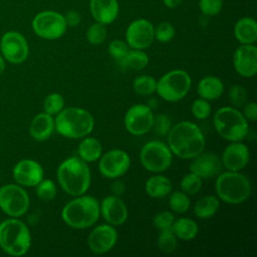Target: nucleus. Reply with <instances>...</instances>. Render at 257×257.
<instances>
[{
	"label": "nucleus",
	"mask_w": 257,
	"mask_h": 257,
	"mask_svg": "<svg viewBox=\"0 0 257 257\" xmlns=\"http://www.w3.org/2000/svg\"><path fill=\"white\" fill-rule=\"evenodd\" d=\"M157 245L160 251L164 253H172L177 249L178 238L172 231V229H166L160 231L157 239Z\"/></svg>",
	"instance_id": "32"
},
{
	"label": "nucleus",
	"mask_w": 257,
	"mask_h": 257,
	"mask_svg": "<svg viewBox=\"0 0 257 257\" xmlns=\"http://www.w3.org/2000/svg\"><path fill=\"white\" fill-rule=\"evenodd\" d=\"M114 181L112 182L111 186H110V190L112 192V195L115 196H120L123 194V192L125 191V185L121 180H118V178L113 179Z\"/></svg>",
	"instance_id": "47"
},
{
	"label": "nucleus",
	"mask_w": 257,
	"mask_h": 257,
	"mask_svg": "<svg viewBox=\"0 0 257 257\" xmlns=\"http://www.w3.org/2000/svg\"><path fill=\"white\" fill-rule=\"evenodd\" d=\"M215 190L220 200L227 204L238 205L250 197L252 188L245 175L235 171H227L219 174Z\"/></svg>",
	"instance_id": "6"
},
{
	"label": "nucleus",
	"mask_w": 257,
	"mask_h": 257,
	"mask_svg": "<svg viewBox=\"0 0 257 257\" xmlns=\"http://www.w3.org/2000/svg\"><path fill=\"white\" fill-rule=\"evenodd\" d=\"M228 96H229L230 102L234 106L241 107V106H244V104L247 102L248 93L244 86L240 84H235L229 89Z\"/></svg>",
	"instance_id": "39"
},
{
	"label": "nucleus",
	"mask_w": 257,
	"mask_h": 257,
	"mask_svg": "<svg viewBox=\"0 0 257 257\" xmlns=\"http://www.w3.org/2000/svg\"><path fill=\"white\" fill-rule=\"evenodd\" d=\"M13 179L22 187H35L44 177L42 166L35 160L22 159L12 169Z\"/></svg>",
	"instance_id": "17"
},
{
	"label": "nucleus",
	"mask_w": 257,
	"mask_h": 257,
	"mask_svg": "<svg viewBox=\"0 0 257 257\" xmlns=\"http://www.w3.org/2000/svg\"><path fill=\"white\" fill-rule=\"evenodd\" d=\"M30 199L25 189L18 184H5L0 187V209L9 217L23 216L29 209Z\"/></svg>",
	"instance_id": "10"
},
{
	"label": "nucleus",
	"mask_w": 257,
	"mask_h": 257,
	"mask_svg": "<svg viewBox=\"0 0 257 257\" xmlns=\"http://www.w3.org/2000/svg\"><path fill=\"white\" fill-rule=\"evenodd\" d=\"M131 166V158L126 152L113 149L100 156L98 163L99 173L107 179H116L124 175Z\"/></svg>",
	"instance_id": "14"
},
{
	"label": "nucleus",
	"mask_w": 257,
	"mask_h": 257,
	"mask_svg": "<svg viewBox=\"0 0 257 257\" xmlns=\"http://www.w3.org/2000/svg\"><path fill=\"white\" fill-rule=\"evenodd\" d=\"M5 68H6V60L4 59V57L0 53V75L4 72Z\"/></svg>",
	"instance_id": "49"
},
{
	"label": "nucleus",
	"mask_w": 257,
	"mask_h": 257,
	"mask_svg": "<svg viewBox=\"0 0 257 257\" xmlns=\"http://www.w3.org/2000/svg\"><path fill=\"white\" fill-rule=\"evenodd\" d=\"M243 115L247 120L250 121H255L257 119V105L254 101L246 102L244 104Z\"/></svg>",
	"instance_id": "45"
},
{
	"label": "nucleus",
	"mask_w": 257,
	"mask_h": 257,
	"mask_svg": "<svg viewBox=\"0 0 257 257\" xmlns=\"http://www.w3.org/2000/svg\"><path fill=\"white\" fill-rule=\"evenodd\" d=\"M211 110L212 108L209 103V100H206L202 97L195 99L191 106L192 114L197 119H206L211 114Z\"/></svg>",
	"instance_id": "40"
},
{
	"label": "nucleus",
	"mask_w": 257,
	"mask_h": 257,
	"mask_svg": "<svg viewBox=\"0 0 257 257\" xmlns=\"http://www.w3.org/2000/svg\"><path fill=\"white\" fill-rule=\"evenodd\" d=\"M172 127V122L170 117L165 113H159L154 115V121L152 128L158 136H167Z\"/></svg>",
	"instance_id": "42"
},
{
	"label": "nucleus",
	"mask_w": 257,
	"mask_h": 257,
	"mask_svg": "<svg viewBox=\"0 0 257 257\" xmlns=\"http://www.w3.org/2000/svg\"><path fill=\"white\" fill-rule=\"evenodd\" d=\"M94 126V120L89 111L72 106L64 107L55 115L54 128L67 139H82L88 136Z\"/></svg>",
	"instance_id": "4"
},
{
	"label": "nucleus",
	"mask_w": 257,
	"mask_h": 257,
	"mask_svg": "<svg viewBox=\"0 0 257 257\" xmlns=\"http://www.w3.org/2000/svg\"><path fill=\"white\" fill-rule=\"evenodd\" d=\"M107 50H108L109 55L113 59H115L117 62H119L125 56L127 51L130 50V46L123 40L114 39L109 42Z\"/></svg>",
	"instance_id": "41"
},
{
	"label": "nucleus",
	"mask_w": 257,
	"mask_h": 257,
	"mask_svg": "<svg viewBox=\"0 0 257 257\" xmlns=\"http://www.w3.org/2000/svg\"><path fill=\"white\" fill-rule=\"evenodd\" d=\"M171 229L177 236V238L183 241H189L194 239L199 232V227L196 221L187 217L175 220Z\"/></svg>",
	"instance_id": "28"
},
{
	"label": "nucleus",
	"mask_w": 257,
	"mask_h": 257,
	"mask_svg": "<svg viewBox=\"0 0 257 257\" xmlns=\"http://www.w3.org/2000/svg\"><path fill=\"white\" fill-rule=\"evenodd\" d=\"M32 29L40 38L55 40L62 37L66 31L64 15L52 10L37 13L32 19Z\"/></svg>",
	"instance_id": "11"
},
{
	"label": "nucleus",
	"mask_w": 257,
	"mask_h": 257,
	"mask_svg": "<svg viewBox=\"0 0 257 257\" xmlns=\"http://www.w3.org/2000/svg\"><path fill=\"white\" fill-rule=\"evenodd\" d=\"M174 221H175V217L173 213L170 211H161L157 213L153 218L154 226L160 231L171 229Z\"/></svg>",
	"instance_id": "43"
},
{
	"label": "nucleus",
	"mask_w": 257,
	"mask_h": 257,
	"mask_svg": "<svg viewBox=\"0 0 257 257\" xmlns=\"http://www.w3.org/2000/svg\"><path fill=\"white\" fill-rule=\"evenodd\" d=\"M120 65L134 70H142L149 64V56L142 49H130L119 61Z\"/></svg>",
	"instance_id": "30"
},
{
	"label": "nucleus",
	"mask_w": 257,
	"mask_h": 257,
	"mask_svg": "<svg viewBox=\"0 0 257 257\" xmlns=\"http://www.w3.org/2000/svg\"><path fill=\"white\" fill-rule=\"evenodd\" d=\"M98 201L88 195L76 196L61 211L63 222L73 229H86L94 225L99 217Z\"/></svg>",
	"instance_id": "3"
},
{
	"label": "nucleus",
	"mask_w": 257,
	"mask_h": 257,
	"mask_svg": "<svg viewBox=\"0 0 257 257\" xmlns=\"http://www.w3.org/2000/svg\"><path fill=\"white\" fill-rule=\"evenodd\" d=\"M154 113L152 109L143 103L134 104L124 114L125 130L134 136H143L152 130Z\"/></svg>",
	"instance_id": "13"
},
{
	"label": "nucleus",
	"mask_w": 257,
	"mask_h": 257,
	"mask_svg": "<svg viewBox=\"0 0 257 257\" xmlns=\"http://www.w3.org/2000/svg\"><path fill=\"white\" fill-rule=\"evenodd\" d=\"M169 205L172 211H174L175 213L183 214L189 210L191 202L186 193H184L183 191H175L170 195Z\"/></svg>",
	"instance_id": "33"
},
{
	"label": "nucleus",
	"mask_w": 257,
	"mask_h": 257,
	"mask_svg": "<svg viewBox=\"0 0 257 257\" xmlns=\"http://www.w3.org/2000/svg\"><path fill=\"white\" fill-rule=\"evenodd\" d=\"M78 156L86 163L97 161L102 154L101 143L93 137H84L78 145Z\"/></svg>",
	"instance_id": "26"
},
{
	"label": "nucleus",
	"mask_w": 257,
	"mask_h": 257,
	"mask_svg": "<svg viewBox=\"0 0 257 257\" xmlns=\"http://www.w3.org/2000/svg\"><path fill=\"white\" fill-rule=\"evenodd\" d=\"M236 72L243 77H252L257 73V47L254 44H241L233 54Z\"/></svg>",
	"instance_id": "18"
},
{
	"label": "nucleus",
	"mask_w": 257,
	"mask_h": 257,
	"mask_svg": "<svg viewBox=\"0 0 257 257\" xmlns=\"http://www.w3.org/2000/svg\"><path fill=\"white\" fill-rule=\"evenodd\" d=\"M154 33H155V38L158 41L162 43H167L174 38L176 30H175V27L170 22L163 21L154 28Z\"/></svg>",
	"instance_id": "38"
},
{
	"label": "nucleus",
	"mask_w": 257,
	"mask_h": 257,
	"mask_svg": "<svg viewBox=\"0 0 257 257\" xmlns=\"http://www.w3.org/2000/svg\"><path fill=\"white\" fill-rule=\"evenodd\" d=\"M213 123L218 135L229 142L242 141L248 134V120L232 106L219 108L214 114Z\"/></svg>",
	"instance_id": "7"
},
{
	"label": "nucleus",
	"mask_w": 257,
	"mask_h": 257,
	"mask_svg": "<svg viewBox=\"0 0 257 257\" xmlns=\"http://www.w3.org/2000/svg\"><path fill=\"white\" fill-rule=\"evenodd\" d=\"M133 88L140 95H151L156 92L157 80L151 75H140L135 78Z\"/></svg>",
	"instance_id": "31"
},
{
	"label": "nucleus",
	"mask_w": 257,
	"mask_h": 257,
	"mask_svg": "<svg viewBox=\"0 0 257 257\" xmlns=\"http://www.w3.org/2000/svg\"><path fill=\"white\" fill-rule=\"evenodd\" d=\"M219 206V198L214 195H207L196 202L194 206V213L200 219H209L217 213Z\"/></svg>",
	"instance_id": "29"
},
{
	"label": "nucleus",
	"mask_w": 257,
	"mask_h": 257,
	"mask_svg": "<svg viewBox=\"0 0 257 257\" xmlns=\"http://www.w3.org/2000/svg\"><path fill=\"white\" fill-rule=\"evenodd\" d=\"M183 0H163V3L168 8H176L178 7Z\"/></svg>",
	"instance_id": "48"
},
{
	"label": "nucleus",
	"mask_w": 257,
	"mask_h": 257,
	"mask_svg": "<svg viewBox=\"0 0 257 257\" xmlns=\"http://www.w3.org/2000/svg\"><path fill=\"white\" fill-rule=\"evenodd\" d=\"M64 98L58 92H52L46 95L43 101V110L44 112L50 115H56L64 108Z\"/></svg>",
	"instance_id": "34"
},
{
	"label": "nucleus",
	"mask_w": 257,
	"mask_h": 257,
	"mask_svg": "<svg viewBox=\"0 0 257 257\" xmlns=\"http://www.w3.org/2000/svg\"><path fill=\"white\" fill-rule=\"evenodd\" d=\"M106 28L104 24L95 22L91 24L86 31V39L92 45L101 44L106 38Z\"/></svg>",
	"instance_id": "37"
},
{
	"label": "nucleus",
	"mask_w": 257,
	"mask_h": 257,
	"mask_svg": "<svg viewBox=\"0 0 257 257\" xmlns=\"http://www.w3.org/2000/svg\"><path fill=\"white\" fill-rule=\"evenodd\" d=\"M197 92L200 97L206 100H215L223 94L224 83L219 77L208 75L198 82Z\"/></svg>",
	"instance_id": "24"
},
{
	"label": "nucleus",
	"mask_w": 257,
	"mask_h": 257,
	"mask_svg": "<svg viewBox=\"0 0 257 257\" xmlns=\"http://www.w3.org/2000/svg\"><path fill=\"white\" fill-rule=\"evenodd\" d=\"M145 189L147 194L152 198H164L171 193L172 182L165 176L155 175L147 180Z\"/></svg>",
	"instance_id": "27"
},
{
	"label": "nucleus",
	"mask_w": 257,
	"mask_h": 257,
	"mask_svg": "<svg viewBox=\"0 0 257 257\" xmlns=\"http://www.w3.org/2000/svg\"><path fill=\"white\" fill-rule=\"evenodd\" d=\"M54 131L53 116L44 111L36 114L29 124V134L37 142L48 140Z\"/></svg>",
	"instance_id": "23"
},
{
	"label": "nucleus",
	"mask_w": 257,
	"mask_h": 257,
	"mask_svg": "<svg viewBox=\"0 0 257 257\" xmlns=\"http://www.w3.org/2000/svg\"><path fill=\"white\" fill-rule=\"evenodd\" d=\"M35 187L36 195L42 201H51L56 196V186L50 179H42Z\"/></svg>",
	"instance_id": "36"
},
{
	"label": "nucleus",
	"mask_w": 257,
	"mask_h": 257,
	"mask_svg": "<svg viewBox=\"0 0 257 257\" xmlns=\"http://www.w3.org/2000/svg\"><path fill=\"white\" fill-rule=\"evenodd\" d=\"M31 247V234L27 225L10 217L0 223V248L8 255L20 257Z\"/></svg>",
	"instance_id": "5"
},
{
	"label": "nucleus",
	"mask_w": 257,
	"mask_h": 257,
	"mask_svg": "<svg viewBox=\"0 0 257 257\" xmlns=\"http://www.w3.org/2000/svg\"><path fill=\"white\" fill-rule=\"evenodd\" d=\"M223 6V0H200L199 7L201 12L207 16L217 15Z\"/></svg>",
	"instance_id": "44"
},
{
	"label": "nucleus",
	"mask_w": 257,
	"mask_h": 257,
	"mask_svg": "<svg viewBox=\"0 0 257 257\" xmlns=\"http://www.w3.org/2000/svg\"><path fill=\"white\" fill-rule=\"evenodd\" d=\"M64 19H65L66 25L69 26V27H76L80 23V21H81L80 14L77 11H75V10L68 11L64 15Z\"/></svg>",
	"instance_id": "46"
},
{
	"label": "nucleus",
	"mask_w": 257,
	"mask_h": 257,
	"mask_svg": "<svg viewBox=\"0 0 257 257\" xmlns=\"http://www.w3.org/2000/svg\"><path fill=\"white\" fill-rule=\"evenodd\" d=\"M191 76L186 70L174 69L157 81L156 92L166 101L176 102L183 99L191 88Z\"/></svg>",
	"instance_id": "8"
},
{
	"label": "nucleus",
	"mask_w": 257,
	"mask_h": 257,
	"mask_svg": "<svg viewBox=\"0 0 257 257\" xmlns=\"http://www.w3.org/2000/svg\"><path fill=\"white\" fill-rule=\"evenodd\" d=\"M56 177L61 189L74 197L85 194L91 182L89 167L79 157H70L61 162Z\"/></svg>",
	"instance_id": "2"
},
{
	"label": "nucleus",
	"mask_w": 257,
	"mask_h": 257,
	"mask_svg": "<svg viewBox=\"0 0 257 257\" xmlns=\"http://www.w3.org/2000/svg\"><path fill=\"white\" fill-rule=\"evenodd\" d=\"M221 159L214 153L202 152L192 159L190 172L199 176L202 180L215 177L222 171Z\"/></svg>",
	"instance_id": "21"
},
{
	"label": "nucleus",
	"mask_w": 257,
	"mask_h": 257,
	"mask_svg": "<svg viewBox=\"0 0 257 257\" xmlns=\"http://www.w3.org/2000/svg\"><path fill=\"white\" fill-rule=\"evenodd\" d=\"M234 35L241 44H254L257 40V23L252 17L240 18L234 27Z\"/></svg>",
	"instance_id": "25"
},
{
	"label": "nucleus",
	"mask_w": 257,
	"mask_h": 257,
	"mask_svg": "<svg viewBox=\"0 0 257 257\" xmlns=\"http://www.w3.org/2000/svg\"><path fill=\"white\" fill-rule=\"evenodd\" d=\"M89 9L93 19L104 25L112 23L119 11L117 0H90Z\"/></svg>",
	"instance_id": "22"
},
{
	"label": "nucleus",
	"mask_w": 257,
	"mask_h": 257,
	"mask_svg": "<svg viewBox=\"0 0 257 257\" xmlns=\"http://www.w3.org/2000/svg\"><path fill=\"white\" fill-rule=\"evenodd\" d=\"M99 214L112 226L122 225L127 219V208L119 196L109 195L102 199L99 204Z\"/></svg>",
	"instance_id": "19"
},
{
	"label": "nucleus",
	"mask_w": 257,
	"mask_h": 257,
	"mask_svg": "<svg viewBox=\"0 0 257 257\" xmlns=\"http://www.w3.org/2000/svg\"><path fill=\"white\" fill-rule=\"evenodd\" d=\"M167 145L173 155L192 160L205 150V137L194 122L184 120L172 125L167 135Z\"/></svg>",
	"instance_id": "1"
},
{
	"label": "nucleus",
	"mask_w": 257,
	"mask_h": 257,
	"mask_svg": "<svg viewBox=\"0 0 257 257\" xmlns=\"http://www.w3.org/2000/svg\"><path fill=\"white\" fill-rule=\"evenodd\" d=\"M117 241V232L114 226L101 224L92 229L87 237V245L91 252L103 254L110 251Z\"/></svg>",
	"instance_id": "16"
},
{
	"label": "nucleus",
	"mask_w": 257,
	"mask_h": 257,
	"mask_svg": "<svg viewBox=\"0 0 257 257\" xmlns=\"http://www.w3.org/2000/svg\"><path fill=\"white\" fill-rule=\"evenodd\" d=\"M154 25L145 18H139L130 23L125 31V42L133 49H146L155 39Z\"/></svg>",
	"instance_id": "15"
},
{
	"label": "nucleus",
	"mask_w": 257,
	"mask_h": 257,
	"mask_svg": "<svg viewBox=\"0 0 257 257\" xmlns=\"http://www.w3.org/2000/svg\"><path fill=\"white\" fill-rule=\"evenodd\" d=\"M0 53L6 61L12 64H20L29 55V45L20 32L7 31L0 39Z\"/></svg>",
	"instance_id": "12"
},
{
	"label": "nucleus",
	"mask_w": 257,
	"mask_h": 257,
	"mask_svg": "<svg viewBox=\"0 0 257 257\" xmlns=\"http://www.w3.org/2000/svg\"><path fill=\"white\" fill-rule=\"evenodd\" d=\"M249 158V149L245 144L241 141L231 142L223 151L221 162L228 171L239 172L247 166Z\"/></svg>",
	"instance_id": "20"
},
{
	"label": "nucleus",
	"mask_w": 257,
	"mask_h": 257,
	"mask_svg": "<svg viewBox=\"0 0 257 257\" xmlns=\"http://www.w3.org/2000/svg\"><path fill=\"white\" fill-rule=\"evenodd\" d=\"M181 189L187 195H196L202 188V179L196 174L190 172L181 180Z\"/></svg>",
	"instance_id": "35"
},
{
	"label": "nucleus",
	"mask_w": 257,
	"mask_h": 257,
	"mask_svg": "<svg viewBox=\"0 0 257 257\" xmlns=\"http://www.w3.org/2000/svg\"><path fill=\"white\" fill-rule=\"evenodd\" d=\"M142 166L149 172L162 173L167 171L173 161V154L167 144L161 141L146 143L140 152Z\"/></svg>",
	"instance_id": "9"
}]
</instances>
